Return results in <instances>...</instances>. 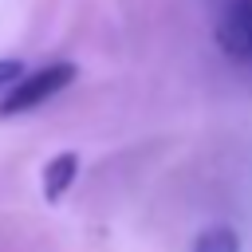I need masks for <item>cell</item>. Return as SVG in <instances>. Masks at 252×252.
<instances>
[{"instance_id": "6da1fadb", "label": "cell", "mask_w": 252, "mask_h": 252, "mask_svg": "<svg viewBox=\"0 0 252 252\" xmlns=\"http://www.w3.org/2000/svg\"><path fill=\"white\" fill-rule=\"evenodd\" d=\"M75 75H79V67H75V63H67V59L47 63V67H39V71H24V75L12 83V91L0 98V118L28 114V110H35V106L51 102L59 91H67V87L75 83Z\"/></svg>"}, {"instance_id": "7a4b0ae2", "label": "cell", "mask_w": 252, "mask_h": 252, "mask_svg": "<svg viewBox=\"0 0 252 252\" xmlns=\"http://www.w3.org/2000/svg\"><path fill=\"white\" fill-rule=\"evenodd\" d=\"M213 35L228 59L252 63V0H220Z\"/></svg>"}, {"instance_id": "3957f363", "label": "cell", "mask_w": 252, "mask_h": 252, "mask_svg": "<svg viewBox=\"0 0 252 252\" xmlns=\"http://www.w3.org/2000/svg\"><path fill=\"white\" fill-rule=\"evenodd\" d=\"M75 177H79V154H75V150H63V154L47 158V165H43V181H39L47 205H59V201L67 197V189L75 185Z\"/></svg>"}, {"instance_id": "277c9868", "label": "cell", "mask_w": 252, "mask_h": 252, "mask_svg": "<svg viewBox=\"0 0 252 252\" xmlns=\"http://www.w3.org/2000/svg\"><path fill=\"white\" fill-rule=\"evenodd\" d=\"M193 252H240V232L232 224H213L193 240Z\"/></svg>"}, {"instance_id": "5b68a950", "label": "cell", "mask_w": 252, "mask_h": 252, "mask_svg": "<svg viewBox=\"0 0 252 252\" xmlns=\"http://www.w3.org/2000/svg\"><path fill=\"white\" fill-rule=\"evenodd\" d=\"M20 75H24V63L20 59H0V87H12Z\"/></svg>"}]
</instances>
